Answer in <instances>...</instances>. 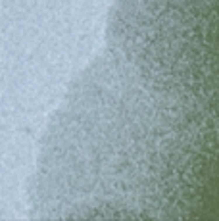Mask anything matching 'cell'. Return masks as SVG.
Here are the masks:
<instances>
[{
  "label": "cell",
  "mask_w": 219,
  "mask_h": 221,
  "mask_svg": "<svg viewBox=\"0 0 219 221\" xmlns=\"http://www.w3.org/2000/svg\"><path fill=\"white\" fill-rule=\"evenodd\" d=\"M50 160L83 217L219 219V0H115Z\"/></svg>",
  "instance_id": "1"
}]
</instances>
